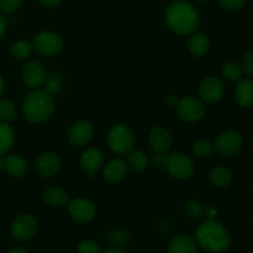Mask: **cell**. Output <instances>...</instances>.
<instances>
[{"instance_id":"obj_1","label":"cell","mask_w":253,"mask_h":253,"mask_svg":"<svg viewBox=\"0 0 253 253\" xmlns=\"http://www.w3.org/2000/svg\"><path fill=\"white\" fill-rule=\"evenodd\" d=\"M166 25L178 35H190L200 25V15L193 4L185 0L170 2L165 11Z\"/></svg>"},{"instance_id":"obj_2","label":"cell","mask_w":253,"mask_h":253,"mask_svg":"<svg viewBox=\"0 0 253 253\" xmlns=\"http://www.w3.org/2000/svg\"><path fill=\"white\" fill-rule=\"evenodd\" d=\"M198 247L209 253H224L230 249L231 235L216 219H207L195 230Z\"/></svg>"},{"instance_id":"obj_3","label":"cell","mask_w":253,"mask_h":253,"mask_svg":"<svg viewBox=\"0 0 253 253\" xmlns=\"http://www.w3.org/2000/svg\"><path fill=\"white\" fill-rule=\"evenodd\" d=\"M56 103L53 95L46 90L35 89L22 103V115L32 124H40L48 120L54 113Z\"/></svg>"},{"instance_id":"obj_4","label":"cell","mask_w":253,"mask_h":253,"mask_svg":"<svg viewBox=\"0 0 253 253\" xmlns=\"http://www.w3.org/2000/svg\"><path fill=\"white\" fill-rule=\"evenodd\" d=\"M108 145L114 153L119 156H126L135 146V133L132 128L123 123L115 124L109 130Z\"/></svg>"},{"instance_id":"obj_5","label":"cell","mask_w":253,"mask_h":253,"mask_svg":"<svg viewBox=\"0 0 253 253\" xmlns=\"http://www.w3.org/2000/svg\"><path fill=\"white\" fill-rule=\"evenodd\" d=\"M163 166L173 178L179 180L190 178L194 174L195 170V166L192 158L179 151L166 153V156L163 157Z\"/></svg>"},{"instance_id":"obj_6","label":"cell","mask_w":253,"mask_h":253,"mask_svg":"<svg viewBox=\"0 0 253 253\" xmlns=\"http://www.w3.org/2000/svg\"><path fill=\"white\" fill-rule=\"evenodd\" d=\"M175 111L178 118L182 121L187 124H194L204 118L207 109H205V103L200 98L185 96L178 100Z\"/></svg>"},{"instance_id":"obj_7","label":"cell","mask_w":253,"mask_h":253,"mask_svg":"<svg viewBox=\"0 0 253 253\" xmlns=\"http://www.w3.org/2000/svg\"><path fill=\"white\" fill-rule=\"evenodd\" d=\"M34 51L46 57L57 56L63 49V40L58 34L52 31H42L34 37Z\"/></svg>"},{"instance_id":"obj_8","label":"cell","mask_w":253,"mask_h":253,"mask_svg":"<svg viewBox=\"0 0 253 253\" xmlns=\"http://www.w3.org/2000/svg\"><path fill=\"white\" fill-rule=\"evenodd\" d=\"M242 143H244L242 136L237 131L225 130L215 138L214 150L222 157H230L241 150Z\"/></svg>"},{"instance_id":"obj_9","label":"cell","mask_w":253,"mask_h":253,"mask_svg":"<svg viewBox=\"0 0 253 253\" xmlns=\"http://www.w3.org/2000/svg\"><path fill=\"white\" fill-rule=\"evenodd\" d=\"M39 230V222L31 214L17 215L11 222V234L16 240L27 242L34 239Z\"/></svg>"},{"instance_id":"obj_10","label":"cell","mask_w":253,"mask_h":253,"mask_svg":"<svg viewBox=\"0 0 253 253\" xmlns=\"http://www.w3.org/2000/svg\"><path fill=\"white\" fill-rule=\"evenodd\" d=\"M67 208L72 219L79 224H88L96 215L95 205L86 198H76L69 200Z\"/></svg>"},{"instance_id":"obj_11","label":"cell","mask_w":253,"mask_h":253,"mask_svg":"<svg viewBox=\"0 0 253 253\" xmlns=\"http://www.w3.org/2000/svg\"><path fill=\"white\" fill-rule=\"evenodd\" d=\"M225 94V85L217 77H208L200 83L199 96L204 103L215 104L222 99Z\"/></svg>"},{"instance_id":"obj_12","label":"cell","mask_w":253,"mask_h":253,"mask_svg":"<svg viewBox=\"0 0 253 253\" xmlns=\"http://www.w3.org/2000/svg\"><path fill=\"white\" fill-rule=\"evenodd\" d=\"M94 136V126L86 120L74 123L68 130V140L74 147H85L90 143Z\"/></svg>"},{"instance_id":"obj_13","label":"cell","mask_w":253,"mask_h":253,"mask_svg":"<svg viewBox=\"0 0 253 253\" xmlns=\"http://www.w3.org/2000/svg\"><path fill=\"white\" fill-rule=\"evenodd\" d=\"M24 83L31 89H39L44 84L47 79V72L43 64L37 61H29L21 72Z\"/></svg>"},{"instance_id":"obj_14","label":"cell","mask_w":253,"mask_h":253,"mask_svg":"<svg viewBox=\"0 0 253 253\" xmlns=\"http://www.w3.org/2000/svg\"><path fill=\"white\" fill-rule=\"evenodd\" d=\"M61 167V158L54 152L41 153L35 162V169L42 178H52L59 172Z\"/></svg>"},{"instance_id":"obj_15","label":"cell","mask_w":253,"mask_h":253,"mask_svg":"<svg viewBox=\"0 0 253 253\" xmlns=\"http://www.w3.org/2000/svg\"><path fill=\"white\" fill-rule=\"evenodd\" d=\"M148 143L157 155H166L172 148L173 137L166 127L155 126L148 135Z\"/></svg>"},{"instance_id":"obj_16","label":"cell","mask_w":253,"mask_h":253,"mask_svg":"<svg viewBox=\"0 0 253 253\" xmlns=\"http://www.w3.org/2000/svg\"><path fill=\"white\" fill-rule=\"evenodd\" d=\"M104 166V155L99 148H86L81 156V167L86 177H94L96 172Z\"/></svg>"},{"instance_id":"obj_17","label":"cell","mask_w":253,"mask_h":253,"mask_svg":"<svg viewBox=\"0 0 253 253\" xmlns=\"http://www.w3.org/2000/svg\"><path fill=\"white\" fill-rule=\"evenodd\" d=\"M127 169H128V166L125 160L115 158V160L110 161V162L104 167L103 178L108 183L116 184V183H120L121 180L126 177V174H127Z\"/></svg>"},{"instance_id":"obj_18","label":"cell","mask_w":253,"mask_h":253,"mask_svg":"<svg viewBox=\"0 0 253 253\" xmlns=\"http://www.w3.org/2000/svg\"><path fill=\"white\" fill-rule=\"evenodd\" d=\"M167 253H198L197 241L190 235L179 234L170 240Z\"/></svg>"},{"instance_id":"obj_19","label":"cell","mask_w":253,"mask_h":253,"mask_svg":"<svg viewBox=\"0 0 253 253\" xmlns=\"http://www.w3.org/2000/svg\"><path fill=\"white\" fill-rule=\"evenodd\" d=\"M235 100L242 108L253 106V81L240 79L235 88Z\"/></svg>"},{"instance_id":"obj_20","label":"cell","mask_w":253,"mask_h":253,"mask_svg":"<svg viewBox=\"0 0 253 253\" xmlns=\"http://www.w3.org/2000/svg\"><path fill=\"white\" fill-rule=\"evenodd\" d=\"M188 49L195 57H204L210 51V41L203 32H193L188 40Z\"/></svg>"},{"instance_id":"obj_21","label":"cell","mask_w":253,"mask_h":253,"mask_svg":"<svg viewBox=\"0 0 253 253\" xmlns=\"http://www.w3.org/2000/svg\"><path fill=\"white\" fill-rule=\"evenodd\" d=\"M5 170L11 177L22 178L27 174L29 165L22 156L9 155L7 157H5Z\"/></svg>"},{"instance_id":"obj_22","label":"cell","mask_w":253,"mask_h":253,"mask_svg":"<svg viewBox=\"0 0 253 253\" xmlns=\"http://www.w3.org/2000/svg\"><path fill=\"white\" fill-rule=\"evenodd\" d=\"M42 197H43V202L47 205L53 208L64 207L69 202L68 193L62 187H57V185L56 187H49L47 189H44Z\"/></svg>"},{"instance_id":"obj_23","label":"cell","mask_w":253,"mask_h":253,"mask_svg":"<svg viewBox=\"0 0 253 253\" xmlns=\"http://www.w3.org/2000/svg\"><path fill=\"white\" fill-rule=\"evenodd\" d=\"M209 178L214 187L226 188L231 184L234 175H232L230 168L225 167V166H216V167L211 168L209 173Z\"/></svg>"},{"instance_id":"obj_24","label":"cell","mask_w":253,"mask_h":253,"mask_svg":"<svg viewBox=\"0 0 253 253\" xmlns=\"http://www.w3.org/2000/svg\"><path fill=\"white\" fill-rule=\"evenodd\" d=\"M15 143L14 128L7 123L0 121V155L6 156Z\"/></svg>"},{"instance_id":"obj_25","label":"cell","mask_w":253,"mask_h":253,"mask_svg":"<svg viewBox=\"0 0 253 253\" xmlns=\"http://www.w3.org/2000/svg\"><path fill=\"white\" fill-rule=\"evenodd\" d=\"M126 163L135 172H143L150 166V160H148L146 153H143L142 151L133 148L132 151H130L126 155Z\"/></svg>"},{"instance_id":"obj_26","label":"cell","mask_w":253,"mask_h":253,"mask_svg":"<svg viewBox=\"0 0 253 253\" xmlns=\"http://www.w3.org/2000/svg\"><path fill=\"white\" fill-rule=\"evenodd\" d=\"M32 51H34L32 42L27 41V40H20V41L14 42L10 47L12 57L16 59H27L31 56Z\"/></svg>"},{"instance_id":"obj_27","label":"cell","mask_w":253,"mask_h":253,"mask_svg":"<svg viewBox=\"0 0 253 253\" xmlns=\"http://www.w3.org/2000/svg\"><path fill=\"white\" fill-rule=\"evenodd\" d=\"M214 143L207 138H198L193 142L192 152L198 158H207L214 152Z\"/></svg>"},{"instance_id":"obj_28","label":"cell","mask_w":253,"mask_h":253,"mask_svg":"<svg viewBox=\"0 0 253 253\" xmlns=\"http://www.w3.org/2000/svg\"><path fill=\"white\" fill-rule=\"evenodd\" d=\"M17 110L15 104L9 99H0V121L11 123L16 119Z\"/></svg>"},{"instance_id":"obj_29","label":"cell","mask_w":253,"mask_h":253,"mask_svg":"<svg viewBox=\"0 0 253 253\" xmlns=\"http://www.w3.org/2000/svg\"><path fill=\"white\" fill-rule=\"evenodd\" d=\"M242 73L244 71H242L241 66L235 62H230L222 67V76L229 82H239L242 78Z\"/></svg>"},{"instance_id":"obj_30","label":"cell","mask_w":253,"mask_h":253,"mask_svg":"<svg viewBox=\"0 0 253 253\" xmlns=\"http://www.w3.org/2000/svg\"><path fill=\"white\" fill-rule=\"evenodd\" d=\"M77 252L78 253H101L103 249L99 242L94 241V240H84L77 247Z\"/></svg>"},{"instance_id":"obj_31","label":"cell","mask_w":253,"mask_h":253,"mask_svg":"<svg viewBox=\"0 0 253 253\" xmlns=\"http://www.w3.org/2000/svg\"><path fill=\"white\" fill-rule=\"evenodd\" d=\"M43 85H46L44 90H46L47 93L51 94V95H53V94L58 93L59 89H61L62 81H61V78L57 76L47 77V79H46V82H44Z\"/></svg>"},{"instance_id":"obj_32","label":"cell","mask_w":253,"mask_h":253,"mask_svg":"<svg viewBox=\"0 0 253 253\" xmlns=\"http://www.w3.org/2000/svg\"><path fill=\"white\" fill-rule=\"evenodd\" d=\"M21 5V0H0V10L5 14H12Z\"/></svg>"},{"instance_id":"obj_33","label":"cell","mask_w":253,"mask_h":253,"mask_svg":"<svg viewBox=\"0 0 253 253\" xmlns=\"http://www.w3.org/2000/svg\"><path fill=\"white\" fill-rule=\"evenodd\" d=\"M241 68L247 76H253V49L249 51L242 58Z\"/></svg>"},{"instance_id":"obj_34","label":"cell","mask_w":253,"mask_h":253,"mask_svg":"<svg viewBox=\"0 0 253 253\" xmlns=\"http://www.w3.org/2000/svg\"><path fill=\"white\" fill-rule=\"evenodd\" d=\"M219 2L227 10H239L247 4V0H219Z\"/></svg>"},{"instance_id":"obj_35","label":"cell","mask_w":253,"mask_h":253,"mask_svg":"<svg viewBox=\"0 0 253 253\" xmlns=\"http://www.w3.org/2000/svg\"><path fill=\"white\" fill-rule=\"evenodd\" d=\"M6 29H7L6 19H5V17L0 14V40L4 37L5 32H6Z\"/></svg>"},{"instance_id":"obj_36","label":"cell","mask_w":253,"mask_h":253,"mask_svg":"<svg viewBox=\"0 0 253 253\" xmlns=\"http://www.w3.org/2000/svg\"><path fill=\"white\" fill-rule=\"evenodd\" d=\"M205 214L208 215V219H215L217 215V209L215 207H209L205 209Z\"/></svg>"},{"instance_id":"obj_37","label":"cell","mask_w":253,"mask_h":253,"mask_svg":"<svg viewBox=\"0 0 253 253\" xmlns=\"http://www.w3.org/2000/svg\"><path fill=\"white\" fill-rule=\"evenodd\" d=\"M39 1L46 7H54L61 2V0H39Z\"/></svg>"},{"instance_id":"obj_38","label":"cell","mask_w":253,"mask_h":253,"mask_svg":"<svg viewBox=\"0 0 253 253\" xmlns=\"http://www.w3.org/2000/svg\"><path fill=\"white\" fill-rule=\"evenodd\" d=\"M6 253H29L25 247H21V246H16V247H12V249L7 250Z\"/></svg>"},{"instance_id":"obj_39","label":"cell","mask_w":253,"mask_h":253,"mask_svg":"<svg viewBox=\"0 0 253 253\" xmlns=\"http://www.w3.org/2000/svg\"><path fill=\"white\" fill-rule=\"evenodd\" d=\"M166 103H167L168 105H170V106H175V105H177V103H178L177 96H175V95H168L167 98H166Z\"/></svg>"},{"instance_id":"obj_40","label":"cell","mask_w":253,"mask_h":253,"mask_svg":"<svg viewBox=\"0 0 253 253\" xmlns=\"http://www.w3.org/2000/svg\"><path fill=\"white\" fill-rule=\"evenodd\" d=\"M101 253H126L124 250L119 249V247H110V249H106L105 251H103Z\"/></svg>"},{"instance_id":"obj_41","label":"cell","mask_w":253,"mask_h":253,"mask_svg":"<svg viewBox=\"0 0 253 253\" xmlns=\"http://www.w3.org/2000/svg\"><path fill=\"white\" fill-rule=\"evenodd\" d=\"M4 89H5V82H4V78H2V76L0 74V99H1L2 93H4Z\"/></svg>"},{"instance_id":"obj_42","label":"cell","mask_w":253,"mask_h":253,"mask_svg":"<svg viewBox=\"0 0 253 253\" xmlns=\"http://www.w3.org/2000/svg\"><path fill=\"white\" fill-rule=\"evenodd\" d=\"M5 169V157L2 155H0V172Z\"/></svg>"},{"instance_id":"obj_43","label":"cell","mask_w":253,"mask_h":253,"mask_svg":"<svg viewBox=\"0 0 253 253\" xmlns=\"http://www.w3.org/2000/svg\"><path fill=\"white\" fill-rule=\"evenodd\" d=\"M198 1H203V2H205V1H209V0H198Z\"/></svg>"}]
</instances>
